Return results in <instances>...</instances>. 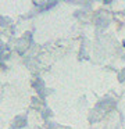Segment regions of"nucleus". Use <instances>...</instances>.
<instances>
[{
	"label": "nucleus",
	"mask_w": 125,
	"mask_h": 129,
	"mask_svg": "<svg viewBox=\"0 0 125 129\" xmlns=\"http://www.w3.org/2000/svg\"><path fill=\"white\" fill-rule=\"evenodd\" d=\"M103 3H104V4H111L113 2H111V0H106V2H103Z\"/></svg>",
	"instance_id": "obj_2"
},
{
	"label": "nucleus",
	"mask_w": 125,
	"mask_h": 129,
	"mask_svg": "<svg viewBox=\"0 0 125 129\" xmlns=\"http://www.w3.org/2000/svg\"><path fill=\"white\" fill-rule=\"evenodd\" d=\"M27 125V117H24V115H19V117H17L15 119H14V122L11 123V128L13 129H21L24 128V126Z\"/></svg>",
	"instance_id": "obj_1"
},
{
	"label": "nucleus",
	"mask_w": 125,
	"mask_h": 129,
	"mask_svg": "<svg viewBox=\"0 0 125 129\" xmlns=\"http://www.w3.org/2000/svg\"><path fill=\"white\" fill-rule=\"evenodd\" d=\"M122 46H124V47H125V40H124V42H122Z\"/></svg>",
	"instance_id": "obj_3"
}]
</instances>
